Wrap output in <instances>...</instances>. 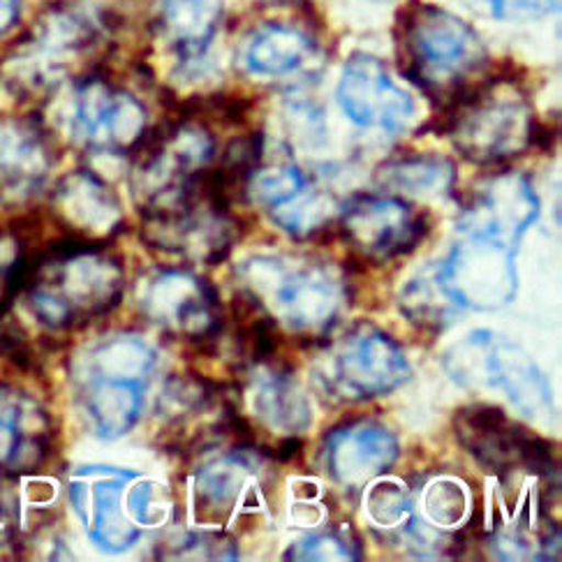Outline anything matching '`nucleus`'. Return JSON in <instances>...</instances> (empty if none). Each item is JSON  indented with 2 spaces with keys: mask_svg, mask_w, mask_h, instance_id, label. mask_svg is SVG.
I'll list each match as a JSON object with an SVG mask.
<instances>
[{
  "mask_svg": "<svg viewBox=\"0 0 562 562\" xmlns=\"http://www.w3.org/2000/svg\"><path fill=\"white\" fill-rule=\"evenodd\" d=\"M438 269L463 311L503 308L512 304L518 290L516 248L491 236L459 232Z\"/></svg>",
  "mask_w": 562,
  "mask_h": 562,
  "instance_id": "obj_13",
  "label": "nucleus"
},
{
  "mask_svg": "<svg viewBox=\"0 0 562 562\" xmlns=\"http://www.w3.org/2000/svg\"><path fill=\"white\" fill-rule=\"evenodd\" d=\"M19 294L40 327L52 334L81 331L110 315L125 294V267L106 246L58 241L29 259Z\"/></svg>",
  "mask_w": 562,
  "mask_h": 562,
  "instance_id": "obj_1",
  "label": "nucleus"
},
{
  "mask_svg": "<svg viewBox=\"0 0 562 562\" xmlns=\"http://www.w3.org/2000/svg\"><path fill=\"white\" fill-rule=\"evenodd\" d=\"M311 52L313 42L304 31L290 24H267L248 37L241 60L250 75L280 77L304 65Z\"/></svg>",
  "mask_w": 562,
  "mask_h": 562,
  "instance_id": "obj_24",
  "label": "nucleus"
},
{
  "mask_svg": "<svg viewBox=\"0 0 562 562\" xmlns=\"http://www.w3.org/2000/svg\"><path fill=\"white\" fill-rule=\"evenodd\" d=\"M539 215V198L528 177L498 171L472 190L463 204L459 232L482 234L518 248Z\"/></svg>",
  "mask_w": 562,
  "mask_h": 562,
  "instance_id": "obj_17",
  "label": "nucleus"
},
{
  "mask_svg": "<svg viewBox=\"0 0 562 562\" xmlns=\"http://www.w3.org/2000/svg\"><path fill=\"white\" fill-rule=\"evenodd\" d=\"M413 371L401 345L371 324L334 338L313 366L317 392L334 403H361L401 389Z\"/></svg>",
  "mask_w": 562,
  "mask_h": 562,
  "instance_id": "obj_7",
  "label": "nucleus"
},
{
  "mask_svg": "<svg viewBox=\"0 0 562 562\" xmlns=\"http://www.w3.org/2000/svg\"><path fill=\"white\" fill-rule=\"evenodd\" d=\"M162 560H239V547L225 532H183L160 547Z\"/></svg>",
  "mask_w": 562,
  "mask_h": 562,
  "instance_id": "obj_29",
  "label": "nucleus"
},
{
  "mask_svg": "<svg viewBox=\"0 0 562 562\" xmlns=\"http://www.w3.org/2000/svg\"><path fill=\"white\" fill-rule=\"evenodd\" d=\"M447 133L465 160L505 165L537 142V121L514 79H486L449 106Z\"/></svg>",
  "mask_w": 562,
  "mask_h": 562,
  "instance_id": "obj_6",
  "label": "nucleus"
},
{
  "mask_svg": "<svg viewBox=\"0 0 562 562\" xmlns=\"http://www.w3.org/2000/svg\"><path fill=\"white\" fill-rule=\"evenodd\" d=\"M16 521H19L16 498H14V495H8L5 486L0 484V547L10 544L14 539Z\"/></svg>",
  "mask_w": 562,
  "mask_h": 562,
  "instance_id": "obj_32",
  "label": "nucleus"
},
{
  "mask_svg": "<svg viewBox=\"0 0 562 562\" xmlns=\"http://www.w3.org/2000/svg\"><path fill=\"white\" fill-rule=\"evenodd\" d=\"M336 95L352 123L378 127L386 135L403 133L415 116L413 98L392 79L386 65L371 54H357L345 63Z\"/></svg>",
  "mask_w": 562,
  "mask_h": 562,
  "instance_id": "obj_16",
  "label": "nucleus"
},
{
  "mask_svg": "<svg viewBox=\"0 0 562 562\" xmlns=\"http://www.w3.org/2000/svg\"><path fill=\"white\" fill-rule=\"evenodd\" d=\"M401 70L434 100L457 104L486 68L482 37L463 19L434 5L409 8L398 21Z\"/></svg>",
  "mask_w": 562,
  "mask_h": 562,
  "instance_id": "obj_4",
  "label": "nucleus"
},
{
  "mask_svg": "<svg viewBox=\"0 0 562 562\" xmlns=\"http://www.w3.org/2000/svg\"><path fill=\"white\" fill-rule=\"evenodd\" d=\"M49 221L75 246H110L123 227L119 194L93 171L77 169L49 194Z\"/></svg>",
  "mask_w": 562,
  "mask_h": 562,
  "instance_id": "obj_15",
  "label": "nucleus"
},
{
  "mask_svg": "<svg viewBox=\"0 0 562 562\" xmlns=\"http://www.w3.org/2000/svg\"><path fill=\"white\" fill-rule=\"evenodd\" d=\"M398 306L403 315L424 331H445L449 324L457 322L463 308L445 285L438 262L419 271L409 283L401 290Z\"/></svg>",
  "mask_w": 562,
  "mask_h": 562,
  "instance_id": "obj_25",
  "label": "nucleus"
},
{
  "mask_svg": "<svg viewBox=\"0 0 562 562\" xmlns=\"http://www.w3.org/2000/svg\"><path fill=\"white\" fill-rule=\"evenodd\" d=\"M68 133L91 154H133L148 133V112L123 86L89 75L72 89Z\"/></svg>",
  "mask_w": 562,
  "mask_h": 562,
  "instance_id": "obj_10",
  "label": "nucleus"
},
{
  "mask_svg": "<svg viewBox=\"0 0 562 562\" xmlns=\"http://www.w3.org/2000/svg\"><path fill=\"white\" fill-rule=\"evenodd\" d=\"M239 227L229 209L198 204L160 218H142V241L188 262L218 265L232 252Z\"/></svg>",
  "mask_w": 562,
  "mask_h": 562,
  "instance_id": "obj_18",
  "label": "nucleus"
},
{
  "mask_svg": "<svg viewBox=\"0 0 562 562\" xmlns=\"http://www.w3.org/2000/svg\"><path fill=\"white\" fill-rule=\"evenodd\" d=\"M324 470L345 491L382 480L401 457L398 438L380 422L357 419L331 428L324 438Z\"/></svg>",
  "mask_w": 562,
  "mask_h": 562,
  "instance_id": "obj_19",
  "label": "nucleus"
},
{
  "mask_svg": "<svg viewBox=\"0 0 562 562\" xmlns=\"http://www.w3.org/2000/svg\"><path fill=\"white\" fill-rule=\"evenodd\" d=\"M54 417L24 386L0 382V477L19 480L45 470L54 457Z\"/></svg>",
  "mask_w": 562,
  "mask_h": 562,
  "instance_id": "obj_14",
  "label": "nucleus"
},
{
  "mask_svg": "<svg viewBox=\"0 0 562 562\" xmlns=\"http://www.w3.org/2000/svg\"><path fill=\"white\" fill-rule=\"evenodd\" d=\"M56 154L47 130L31 119L0 121V200L21 206L47 186Z\"/></svg>",
  "mask_w": 562,
  "mask_h": 562,
  "instance_id": "obj_20",
  "label": "nucleus"
},
{
  "mask_svg": "<svg viewBox=\"0 0 562 562\" xmlns=\"http://www.w3.org/2000/svg\"><path fill=\"white\" fill-rule=\"evenodd\" d=\"M223 19V0H158V26L183 60L206 54Z\"/></svg>",
  "mask_w": 562,
  "mask_h": 562,
  "instance_id": "obj_23",
  "label": "nucleus"
},
{
  "mask_svg": "<svg viewBox=\"0 0 562 562\" xmlns=\"http://www.w3.org/2000/svg\"><path fill=\"white\" fill-rule=\"evenodd\" d=\"M428 229L430 221L422 209L386 194H357L340 204L336 218V234L345 246L371 265L413 252Z\"/></svg>",
  "mask_w": 562,
  "mask_h": 562,
  "instance_id": "obj_12",
  "label": "nucleus"
},
{
  "mask_svg": "<svg viewBox=\"0 0 562 562\" xmlns=\"http://www.w3.org/2000/svg\"><path fill=\"white\" fill-rule=\"evenodd\" d=\"M158 486L114 465H83L68 477V498L81 528L104 553L133 549L156 526Z\"/></svg>",
  "mask_w": 562,
  "mask_h": 562,
  "instance_id": "obj_5",
  "label": "nucleus"
},
{
  "mask_svg": "<svg viewBox=\"0 0 562 562\" xmlns=\"http://www.w3.org/2000/svg\"><path fill=\"white\" fill-rule=\"evenodd\" d=\"M308 186H311L308 177L296 165L257 167L250 175V179L246 181L250 200L257 206H262L267 213L288 204Z\"/></svg>",
  "mask_w": 562,
  "mask_h": 562,
  "instance_id": "obj_27",
  "label": "nucleus"
},
{
  "mask_svg": "<svg viewBox=\"0 0 562 562\" xmlns=\"http://www.w3.org/2000/svg\"><path fill=\"white\" fill-rule=\"evenodd\" d=\"M156 361L154 348L133 331L95 338L72 357V394L95 438L119 440L137 426Z\"/></svg>",
  "mask_w": 562,
  "mask_h": 562,
  "instance_id": "obj_2",
  "label": "nucleus"
},
{
  "mask_svg": "<svg viewBox=\"0 0 562 562\" xmlns=\"http://www.w3.org/2000/svg\"><path fill=\"white\" fill-rule=\"evenodd\" d=\"M262 457L255 447H236L194 472L192 498L200 524H223L248 491L262 488Z\"/></svg>",
  "mask_w": 562,
  "mask_h": 562,
  "instance_id": "obj_21",
  "label": "nucleus"
},
{
  "mask_svg": "<svg viewBox=\"0 0 562 562\" xmlns=\"http://www.w3.org/2000/svg\"><path fill=\"white\" fill-rule=\"evenodd\" d=\"M459 442L491 474L507 480L516 468L535 477L558 480V463L547 440L537 438L530 428L514 424L501 407L470 405L453 417Z\"/></svg>",
  "mask_w": 562,
  "mask_h": 562,
  "instance_id": "obj_11",
  "label": "nucleus"
},
{
  "mask_svg": "<svg viewBox=\"0 0 562 562\" xmlns=\"http://www.w3.org/2000/svg\"><path fill=\"white\" fill-rule=\"evenodd\" d=\"M447 373L461 384H486L501 392L528 422L555 419L553 394L535 359L509 338L474 331L442 359Z\"/></svg>",
  "mask_w": 562,
  "mask_h": 562,
  "instance_id": "obj_8",
  "label": "nucleus"
},
{
  "mask_svg": "<svg viewBox=\"0 0 562 562\" xmlns=\"http://www.w3.org/2000/svg\"><path fill=\"white\" fill-rule=\"evenodd\" d=\"M246 294L290 334L317 340L340 322L350 304L342 271L311 255H255L239 269Z\"/></svg>",
  "mask_w": 562,
  "mask_h": 562,
  "instance_id": "obj_3",
  "label": "nucleus"
},
{
  "mask_svg": "<svg viewBox=\"0 0 562 562\" xmlns=\"http://www.w3.org/2000/svg\"><path fill=\"white\" fill-rule=\"evenodd\" d=\"M378 183L405 198H430L449 194L457 186V169L445 158L409 156L392 160L378 169Z\"/></svg>",
  "mask_w": 562,
  "mask_h": 562,
  "instance_id": "obj_26",
  "label": "nucleus"
},
{
  "mask_svg": "<svg viewBox=\"0 0 562 562\" xmlns=\"http://www.w3.org/2000/svg\"><path fill=\"white\" fill-rule=\"evenodd\" d=\"M361 542L348 526H336L319 532H311L294 542L285 558L296 562L308 560H361Z\"/></svg>",
  "mask_w": 562,
  "mask_h": 562,
  "instance_id": "obj_28",
  "label": "nucleus"
},
{
  "mask_svg": "<svg viewBox=\"0 0 562 562\" xmlns=\"http://www.w3.org/2000/svg\"><path fill=\"white\" fill-rule=\"evenodd\" d=\"M29 259L21 239L12 234H0V317L10 308V301L19 294Z\"/></svg>",
  "mask_w": 562,
  "mask_h": 562,
  "instance_id": "obj_30",
  "label": "nucleus"
},
{
  "mask_svg": "<svg viewBox=\"0 0 562 562\" xmlns=\"http://www.w3.org/2000/svg\"><path fill=\"white\" fill-rule=\"evenodd\" d=\"M19 19V0H0V37H3Z\"/></svg>",
  "mask_w": 562,
  "mask_h": 562,
  "instance_id": "obj_33",
  "label": "nucleus"
},
{
  "mask_svg": "<svg viewBox=\"0 0 562 562\" xmlns=\"http://www.w3.org/2000/svg\"><path fill=\"white\" fill-rule=\"evenodd\" d=\"M257 371L248 382V403L255 419L273 434L299 438L313 424V409L285 366L255 363Z\"/></svg>",
  "mask_w": 562,
  "mask_h": 562,
  "instance_id": "obj_22",
  "label": "nucleus"
},
{
  "mask_svg": "<svg viewBox=\"0 0 562 562\" xmlns=\"http://www.w3.org/2000/svg\"><path fill=\"white\" fill-rule=\"evenodd\" d=\"M139 313L167 336L192 345L213 342L225 329L218 290L186 269L165 267L146 273L137 285Z\"/></svg>",
  "mask_w": 562,
  "mask_h": 562,
  "instance_id": "obj_9",
  "label": "nucleus"
},
{
  "mask_svg": "<svg viewBox=\"0 0 562 562\" xmlns=\"http://www.w3.org/2000/svg\"><path fill=\"white\" fill-rule=\"evenodd\" d=\"M488 5L501 21H532L558 12L560 0H488Z\"/></svg>",
  "mask_w": 562,
  "mask_h": 562,
  "instance_id": "obj_31",
  "label": "nucleus"
}]
</instances>
